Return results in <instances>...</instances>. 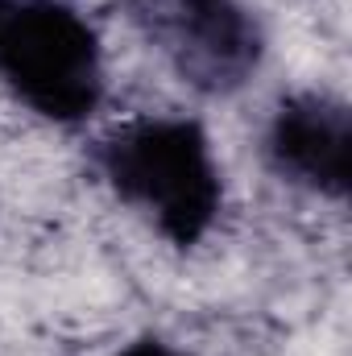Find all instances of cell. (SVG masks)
<instances>
[{
	"mask_svg": "<svg viewBox=\"0 0 352 356\" xmlns=\"http://www.w3.org/2000/svg\"><path fill=\"white\" fill-rule=\"evenodd\" d=\"M116 356H191V353H182V348H175V344L158 340V336H141V340L125 344Z\"/></svg>",
	"mask_w": 352,
	"mask_h": 356,
	"instance_id": "5",
	"label": "cell"
},
{
	"mask_svg": "<svg viewBox=\"0 0 352 356\" xmlns=\"http://www.w3.org/2000/svg\"><path fill=\"white\" fill-rule=\"evenodd\" d=\"M145 42L199 95H232L262 67L265 33L245 0H133Z\"/></svg>",
	"mask_w": 352,
	"mask_h": 356,
	"instance_id": "3",
	"label": "cell"
},
{
	"mask_svg": "<svg viewBox=\"0 0 352 356\" xmlns=\"http://www.w3.org/2000/svg\"><path fill=\"white\" fill-rule=\"evenodd\" d=\"M91 166L175 249H195L224 211V175L199 120L133 116L91 141Z\"/></svg>",
	"mask_w": 352,
	"mask_h": 356,
	"instance_id": "1",
	"label": "cell"
},
{
	"mask_svg": "<svg viewBox=\"0 0 352 356\" xmlns=\"http://www.w3.org/2000/svg\"><path fill=\"white\" fill-rule=\"evenodd\" d=\"M269 170L319 199L344 203L352 186V112L332 91L286 95L265 129Z\"/></svg>",
	"mask_w": 352,
	"mask_h": 356,
	"instance_id": "4",
	"label": "cell"
},
{
	"mask_svg": "<svg viewBox=\"0 0 352 356\" xmlns=\"http://www.w3.org/2000/svg\"><path fill=\"white\" fill-rule=\"evenodd\" d=\"M0 88L63 129L104 99V50L91 21L63 0H0Z\"/></svg>",
	"mask_w": 352,
	"mask_h": 356,
	"instance_id": "2",
	"label": "cell"
}]
</instances>
